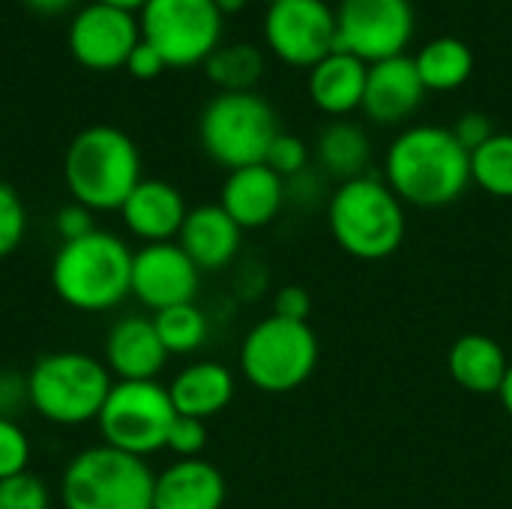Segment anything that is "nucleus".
<instances>
[{"mask_svg":"<svg viewBox=\"0 0 512 509\" xmlns=\"http://www.w3.org/2000/svg\"><path fill=\"white\" fill-rule=\"evenodd\" d=\"M384 183L402 204L420 210L447 207L471 186V153L456 141L453 129L408 126L387 147Z\"/></svg>","mask_w":512,"mask_h":509,"instance_id":"f257e3e1","label":"nucleus"},{"mask_svg":"<svg viewBox=\"0 0 512 509\" xmlns=\"http://www.w3.org/2000/svg\"><path fill=\"white\" fill-rule=\"evenodd\" d=\"M327 225L342 252L360 261H384L399 252L408 219L405 204L384 177L363 174L339 183L327 204Z\"/></svg>","mask_w":512,"mask_h":509,"instance_id":"f03ea898","label":"nucleus"},{"mask_svg":"<svg viewBox=\"0 0 512 509\" xmlns=\"http://www.w3.org/2000/svg\"><path fill=\"white\" fill-rule=\"evenodd\" d=\"M132 255L120 237L99 228L69 240L51 261L54 294L78 312H108L132 294Z\"/></svg>","mask_w":512,"mask_h":509,"instance_id":"7ed1b4c3","label":"nucleus"},{"mask_svg":"<svg viewBox=\"0 0 512 509\" xmlns=\"http://www.w3.org/2000/svg\"><path fill=\"white\" fill-rule=\"evenodd\" d=\"M63 177L75 204L99 213L120 210L129 192L144 180L135 141L114 126L78 132L63 159Z\"/></svg>","mask_w":512,"mask_h":509,"instance_id":"20e7f679","label":"nucleus"},{"mask_svg":"<svg viewBox=\"0 0 512 509\" xmlns=\"http://www.w3.org/2000/svg\"><path fill=\"white\" fill-rule=\"evenodd\" d=\"M114 381L102 360L81 351H54L33 363L27 375L30 408L57 426L99 420Z\"/></svg>","mask_w":512,"mask_h":509,"instance_id":"39448f33","label":"nucleus"},{"mask_svg":"<svg viewBox=\"0 0 512 509\" xmlns=\"http://www.w3.org/2000/svg\"><path fill=\"white\" fill-rule=\"evenodd\" d=\"M153 471L108 444L81 450L63 471V509H153Z\"/></svg>","mask_w":512,"mask_h":509,"instance_id":"423d86ee","label":"nucleus"},{"mask_svg":"<svg viewBox=\"0 0 512 509\" xmlns=\"http://www.w3.org/2000/svg\"><path fill=\"white\" fill-rule=\"evenodd\" d=\"M198 135L204 153L216 165L237 171L267 159V150L279 135V120L273 105L255 90L216 93L201 111Z\"/></svg>","mask_w":512,"mask_h":509,"instance_id":"0eeeda50","label":"nucleus"},{"mask_svg":"<svg viewBox=\"0 0 512 509\" xmlns=\"http://www.w3.org/2000/svg\"><path fill=\"white\" fill-rule=\"evenodd\" d=\"M318 336L306 321L264 318L240 345V372L261 393H294L318 366Z\"/></svg>","mask_w":512,"mask_h":509,"instance_id":"6e6552de","label":"nucleus"},{"mask_svg":"<svg viewBox=\"0 0 512 509\" xmlns=\"http://www.w3.org/2000/svg\"><path fill=\"white\" fill-rule=\"evenodd\" d=\"M174 417L168 387L159 381H117L96 423L108 447L144 459L165 450Z\"/></svg>","mask_w":512,"mask_h":509,"instance_id":"1a4fd4ad","label":"nucleus"},{"mask_svg":"<svg viewBox=\"0 0 512 509\" xmlns=\"http://www.w3.org/2000/svg\"><path fill=\"white\" fill-rule=\"evenodd\" d=\"M225 15L213 0H147L141 6V39L150 42L165 66L186 69L222 45Z\"/></svg>","mask_w":512,"mask_h":509,"instance_id":"9d476101","label":"nucleus"},{"mask_svg":"<svg viewBox=\"0 0 512 509\" xmlns=\"http://www.w3.org/2000/svg\"><path fill=\"white\" fill-rule=\"evenodd\" d=\"M417 30L411 0H339L336 45L366 66L402 57Z\"/></svg>","mask_w":512,"mask_h":509,"instance_id":"9b49d317","label":"nucleus"},{"mask_svg":"<svg viewBox=\"0 0 512 509\" xmlns=\"http://www.w3.org/2000/svg\"><path fill=\"white\" fill-rule=\"evenodd\" d=\"M264 39L282 63L312 69L339 48L336 9L324 0H279L267 6Z\"/></svg>","mask_w":512,"mask_h":509,"instance_id":"f8f14e48","label":"nucleus"},{"mask_svg":"<svg viewBox=\"0 0 512 509\" xmlns=\"http://www.w3.org/2000/svg\"><path fill=\"white\" fill-rule=\"evenodd\" d=\"M141 42V21L135 12L108 6V3H87L75 12L69 24V51L72 57L96 72L126 66L132 48Z\"/></svg>","mask_w":512,"mask_h":509,"instance_id":"ddd939ff","label":"nucleus"},{"mask_svg":"<svg viewBox=\"0 0 512 509\" xmlns=\"http://www.w3.org/2000/svg\"><path fill=\"white\" fill-rule=\"evenodd\" d=\"M201 270L177 243H147L132 255V297L147 309L195 303Z\"/></svg>","mask_w":512,"mask_h":509,"instance_id":"4468645a","label":"nucleus"},{"mask_svg":"<svg viewBox=\"0 0 512 509\" xmlns=\"http://www.w3.org/2000/svg\"><path fill=\"white\" fill-rule=\"evenodd\" d=\"M423 96L426 87L417 75L414 57L402 54L369 66L360 111L378 126H396L423 105Z\"/></svg>","mask_w":512,"mask_h":509,"instance_id":"2eb2a0df","label":"nucleus"},{"mask_svg":"<svg viewBox=\"0 0 512 509\" xmlns=\"http://www.w3.org/2000/svg\"><path fill=\"white\" fill-rule=\"evenodd\" d=\"M285 201H288L285 180L264 162L231 171L222 186V198H219L222 210L243 231L270 225L279 216V210L285 207Z\"/></svg>","mask_w":512,"mask_h":509,"instance_id":"dca6fc26","label":"nucleus"},{"mask_svg":"<svg viewBox=\"0 0 512 509\" xmlns=\"http://www.w3.org/2000/svg\"><path fill=\"white\" fill-rule=\"evenodd\" d=\"M168 351L153 327V318H123L108 330L105 366L117 381H156Z\"/></svg>","mask_w":512,"mask_h":509,"instance_id":"f3484780","label":"nucleus"},{"mask_svg":"<svg viewBox=\"0 0 512 509\" xmlns=\"http://www.w3.org/2000/svg\"><path fill=\"white\" fill-rule=\"evenodd\" d=\"M243 228L222 210V204H201L186 213L177 246L192 258L201 273L228 267L240 252Z\"/></svg>","mask_w":512,"mask_h":509,"instance_id":"a211bd4d","label":"nucleus"},{"mask_svg":"<svg viewBox=\"0 0 512 509\" xmlns=\"http://www.w3.org/2000/svg\"><path fill=\"white\" fill-rule=\"evenodd\" d=\"M126 228L144 243H171L186 222V201L165 180H141L120 207Z\"/></svg>","mask_w":512,"mask_h":509,"instance_id":"6ab92c4d","label":"nucleus"},{"mask_svg":"<svg viewBox=\"0 0 512 509\" xmlns=\"http://www.w3.org/2000/svg\"><path fill=\"white\" fill-rule=\"evenodd\" d=\"M225 477L204 459H177L153 483V509H222Z\"/></svg>","mask_w":512,"mask_h":509,"instance_id":"aec40b11","label":"nucleus"},{"mask_svg":"<svg viewBox=\"0 0 512 509\" xmlns=\"http://www.w3.org/2000/svg\"><path fill=\"white\" fill-rule=\"evenodd\" d=\"M366 75L369 66L360 57L336 48L333 54H327L321 63L309 69V99L318 111L345 120L351 111L363 105Z\"/></svg>","mask_w":512,"mask_h":509,"instance_id":"412c9836","label":"nucleus"},{"mask_svg":"<svg viewBox=\"0 0 512 509\" xmlns=\"http://www.w3.org/2000/svg\"><path fill=\"white\" fill-rule=\"evenodd\" d=\"M447 366L453 381L474 396H498L510 360L504 354V348L486 336V333H465L453 342L450 354H447Z\"/></svg>","mask_w":512,"mask_h":509,"instance_id":"4be33fe9","label":"nucleus"},{"mask_svg":"<svg viewBox=\"0 0 512 509\" xmlns=\"http://www.w3.org/2000/svg\"><path fill=\"white\" fill-rule=\"evenodd\" d=\"M234 390V375L222 363H192L168 384L174 411L180 417H195L204 423L231 405Z\"/></svg>","mask_w":512,"mask_h":509,"instance_id":"5701e85b","label":"nucleus"},{"mask_svg":"<svg viewBox=\"0 0 512 509\" xmlns=\"http://www.w3.org/2000/svg\"><path fill=\"white\" fill-rule=\"evenodd\" d=\"M369 159H372V141L363 126L351 120H333L318 132L315 162L327 177L339 183L357 180L366 174Z\"/></svg>","mask_w":512,"mask_h":509,"instance_id":"b1692460","label":"nucleus"},{"mask_svg":"<svg viewBox=\"0 0 512 509\" xmlns=\"http://www.w3.org/2000/svg\"><path fill=\"white\" fill-rule=\"evenodd\" d=\"M417 75L426 87V93H453L459 90L471 72H474V54L471 48L456 36H438L426 42L414 57Z\"/></svg>","mask_w":512,"mask_h":509,"instance_id":"393cba45","label":"nucleus"},{"mask_svg":"<svg viewBox=\"0 0 512 509\" xmlns=\"http://www.w3.org/2000/svg\"><path fill=\"white\" fill-rule=\"evenodd\" d=\"M207 78L219 87V93H249L264 75V57L249 42L219 45L204 60Z\"/></svg>","mask_w":512,"mask_h":509,"instance_id":"a878e982","label":"nucleus"},{"mask_svg":"<svg viewBox=\"0 0 512 509\" xmlns=\"http://www.w3.org/2000/svg\"><path fill=\"white\" fill-rule=\"evenodd\" d=\"M471 183L492 198H512V132H495L471 153Z\"/></svg>","mask_w":512,"mask_h":509,"instance_id":"bb28decb","label":"nucleus"},{"mask_svg":"<svg viewBox=\"0 0 512 509\" xmlns=\"http://www.w3.org/2000/svg\"><path fill=\"white\" fill-rule=\"evenodd\" d=\"M153 327L171 354H192L207 342V315L195 306V303H183V306H171L153 315Z\"/></svg>","mask_w":512,"mask_h":509,"instance_id":"cd10ccee","label":"nucleus"},{"mask_svg":"<svg viewBox=\"0 0 512 509\" xmlns=\"http://www.w3.org/2000/svg\"><path fill=\"white\" fill-rule=\"evenodd\" d=\"M309 162H312V153H309L306 141L297 135H288V132H279L273 138L267 159H264V165L273 168L282 180L300 177L303 171H309Z\"/></svg>","mask_w":512,"mask_h":509,"instance_id":"c85d7f7f","label":"nucleus"},{"mask_svg":"<svg viewBox=\"0 0 512 509\" xmlns=\"http://www.w3.org/2000/svg\"><path fill=\"white\" fill-rule=\"evenodd\" d=\"M51 507V498H48V489L45 483L24 471V474H15V477H6L0 480V509H48Z\"/></svg>","mask_w":512,"mask_h":509,"instance_id":"c756f323","label":"nucleus"},{"mask_svg":"<svg viewBox=\"0 0 512 509\" xmlns=\"http://www.w3.org/2000/svg\"><path fill=\"white\" fill-rule=\"evenodd\" d=\"M27 231V210L21 204V195L0 183V258L12 255Z\"/></svg>","mask_w":512,"mask_h":509,"instance_id":"7c9ffc66","label":"nucleus"},{"mask_svg":"<svg viewBox=\"0 0 512 509\" xmlns=\"http://www.w3.org/2000/svg\"><path fill=\"white\" fill-rule=\"evenodd\" d=\"M30 465V441L12 417H0V480L24 474Z\"/></svg>","mask_w":512,"mask_h":509,"instance_id":"2f4dec72","label":"nucleus"},{"mask_svg":"<svg viewBox=\"0 0 512 509\" xmlns=\"http://www.w3.org/2000/svg\"><path fill=\"white\" fill-rule=\"evenodd\" d=\"M207 447V426L204 420L195 417H174L171 429H168V441L165 450H171L180 459H198Z\"/></svg>","mask_w":512,"mask_h":509,"instance_id":"473e14b6","label":"nucleus"},{"mask_svg":"<svg viewBox=\"0 0 512 509\" xmlns=\"http://www.w3.org/2000/svg\"><path fill=\"white\" fill-rule=\"evenodd\" d=\"M453 135H456V141H459L468 153H474L477 147H483V144L495 135V126H492V120H489L486 114L468 111V114H462V117L453 123Z\"/></svg>","mask_w":512,"mask_h":509,"instance_id":"72a5a7b5","label":"nucleus"},{"mask_svg":"<svg viewBox=\"0 0 512 509\" xmlns=\"http://www.w3.org/2000/svg\"><path fill=\"white\" fill-rule=\"evenodd\" d=\"M309 312H312V297L306 288L300 285H285L276 291L273 297V315L285 318V321H306L309 324Z\"/></svg>","mask_w":512,"mask_h":509,"instance_id":"f704fd0d","label":"nucleus"},{"mask_svg":"<svg viewBox=\"0 0 512 509\" xmlns=\"http://www.w3.org/2000/svg\"><path fill=\"white\" fill-rule=\"evenodd\" d=\"M54 225H57V234H60L63 243L81 240V237H87V234L96 231V225H93V210H87V207H81V204H75V201L66 204V207H60Z\"/></svg>","mask_w":512,"mask_h":509,"instance_id":"c9c22d12","label":"nucleus"},{"mask_svg":"<svg viewBox=\"0 0 512 509\" xmlns=\"http://www.w3.org/2000/svg\"><path fill=\"white\" fill-rule=\"evenodd\" d=\"M126 69H129V75H135V78H141V81H150V78H156L162 69H165V60H162V54L150 45V42H138L135 48H132V54H129V60H126Z\"/></svg>","mask_w":512,"mask_h":509,"instance_id":"e433bc0d","label":"nucleus"},{"mask_svg":"<svg viewBox=\"0 0 512 509\" xmlns=\"http://www.w3.org/2000/svg\"><path fill=\"white\" fill-rule=\"evenodd\" d=\"M21 402H27V378L0 372V417H12Z\"/></svg>","mask_w":512,"mask_h":509,"instance_id":"4c0bfd02","label":"nucleus"},{"mask_svg":"<svg viewBox=\"0 0 512 509\" xmlns=\"http://www.w3.org/2000/svg\"><path fill=\"white\" fill-rule=\"evenodd\" d=\"M30 9H36V12H45V15H54V12H63V9H69L75 0H24Z\"/></svg>","mask_w":512,"mask_h":509,"instance_id":"58836bf2","label":"nucleus"},{"mask_svg":"<svg viewBox=\"0 0 512 509\" xmlns=\"http://www.w3.org/2000/svg\"><path fill=\"white\" fill-rule=\"evenodd\" d=\"M498 399H501L504 411L512 417V363H510V369H507V378H504L501 390H498Z\"/></svg>","mask_w":512,"mask_h":509,"instance_id":"ea45409f","label":"nucleus"},{"mask_svg":"<svg viewBox=\"0 0 512 509\" xmlns=\"http://www.w3.org/2000/svg\"><path fill=\"white\" fill-rule=\"evenodd\" d=\"M216 3V9L222 12V15H237L249 0H213Z\"/></svg>","mask_w":512,"mask_h":509,"instance_id":"a19ab883","label":"nucleus"},{"mask_svg":"<svg viewBox=\"0 0 512 509\" xmlns=\"http://www.w3.org/2000/svg\"><path fill=\"white\" fill-rule=\"evenodd\" d=\"M99 3H108V6H120V9H129V12H135V9H141L147 0H99Z\"/></svg>","mask_w":512,"mask_h":509,"instance_id":"79ce46f5","label":"nucleus"},{"mask_svg":"<svg viewBox=\"0 0 512 509\" xmlns=\"http://www.w3.org/2000/svg\"><path fill=\"white\" fill-rule=\"evenodd\" d=\"M261 3H267V6H273V3H279V0H261Z\"/></svg>","mask_w":512,"mask_h":509,"instance_id":"37998d69","label":"nucleus"}]
</instances>
